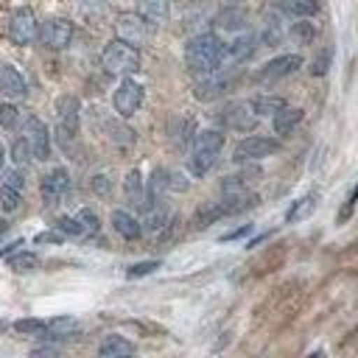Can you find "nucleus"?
I'll list each match as a JSON object with an SVG mask.
<instances>
[{
    "label": "nucleus",
    "instance_id": "nucleus-47",
    "mask_svg": "<svg viewBox=\"0 0 358 358\" xmlns=\"http://www.w3.org/2000/svg\"><path fill=\"white\" fill-rule=\"evenodd\" d=\"M249 232H252V224H243V227H238V229L227 232L221 241H238V238H243V235H249Z\"/></svg>",
    "mask_w": 358,
    "mask_h": 358
},
{
    "label": "nucleus",
    "instance_id": "nucleus-11",
    "mask_svg": "<svg viewBox=\"0 0 358 358\" xmlns=\"http://www.w3.org/2000/svg\"><path fill=\"white\" fill-rule=\"evenodd\" d=\"M70 190V173L64 168H53L45 179H42V199L45 204H59L64 199V193Z\"/></svg>",
    "mask_w": 358,
    "mask_h": 358
},
{
    "label": "nucleus",
    "instance_id": "nucleus-35",
    "mask_svg": "<svg viewBox=\"0 0 358 358\" xmlns=\"http://www.w3.org/2000/svg\"><path fill=\"white\" fill-rule=\"evenodd\" d=\"M8 266H11L14 271H34V268L39 266V257L31 255V252H20V255H14V257L8 260Z\"/></svg>",
    "mask_w": 358,
    "mask_h": 358
},
{
    "label": "nucleus",
    "instance_id": "nucleus-5",
    "mask_svg": "<svg viewBox=\"0 0 358 358\" xmlns=\"http://www.w3.org/2000/svg\"><path fill=\"white\" fill-rule=\"evenodd\" d=\"M280 151V143L277 140H271V137H246V140H241L238 145H235V151H232V159L235 162H252V159H263V157H271V154H277Z\"/></svg>",
    "mask_w": 358,
    "mask_h": 358
},
{
    "label": "nucleus",
    "instance_id": "nucleus-8",
    "mask_svg": "<svg viewBox=\"0 0 358 358\" xmlns=\"http://www.w3.org/2000/svg\"><path fill=\"white\" fill-rule=\"evenodd\" d=\"M112 103H115V112L120 117H131L143 103V87L137 81H131V78H123L120 87L112 95Z\"/></svg>",
    "mask_w": 358,
    "mask_h": 358
},
{
    "label": "nucleus",
    "instance_id": "nucleus-23",
    "mask_svg": "<svg viewBox=\"0 0 358 358\" xmlns=\"http://www.w3.org/2000/svg\"><path fill=\"white\" fill-rule=\"evenodd\" d=\"M255 48H257V39L252 34H243L232 45H227V56H232L235 62H243V59H249L255 53Z\"/></svg>",
    "mask_w": 358,
    "mask_h": 358
},
{
    "label": "nucleus",
    "instance_id": "nucleus-44",
    "mask_svg": "<svg viewBox=\"0 0 358 358\" xmlns=\"http://www.w3.org/2000/svg\"><path fill=\"white\" fill-rule=\"evenodd\" d=\"M3 185L14 187V190H22V187H25V176H22V171H20V168L6 171V182H3Z\"/></svg>",
    "mask_w": 358,
    "mask_h": 358
},
{
    "label": "nucleus",
    "instance_id": "nucleus-14",
    "mask_svg": "<svg viewBox=\"0 0 358 358\" xmlns=\"http://www.w3.org/2000/svg\"><path fill=\"white\" fill-rule=\"evenodd\" d=\"M112 227H115V232H120L126 241H137L140 232H143L140 221H137L131 213H126V210H115V213H112Z\"/></svg>",
    "mask_w": 358,
    "mask_h": 358
},
{
    "label": "nucleus",
    "instance_id": "nucleus-30",
    "mask_svg": "<svg viewBox=\"0 0 358 358\" xmlns=\"http://www.w3.org/2000/svg\"><path fill=\"white\" fill-rule=\"evenodd\" d=\"M288 34L296 45H310L313 36H316V28H313V22H308V17H299V22H294Z\"/></svg>",
    "mask_w": 358,
    "mask_h": 358
},
{
    "label": "nucleus",
    "instance_id": "nucleus-45",
    "mask_svg": "<svg viewBox=\"0 0 358 358\" xmlns=\"http://www.w3.org/2000/svg\"><path fill=\"white\" fill-rule=\"evenodd\" d=\"M327 64H330V50H322L319 59L310 64V73H313V76H324V73H327Z\"/></svg>",
    "mask_w": 358,
    "mask_h": 358
},
{
    "label": "nucleus",
    "instance_id": "nucleus-9",
    "mask_svg": "<svg viewBox=\"0 0 358 358\" xmlns=\"http://www.w3.org/2000/svg\"><path fill=\"white\" fill-rule=\"evenodd\" d=\"M78 115H81V103L73 95H62L56 101V120H59V131L64 140H73L78 134Z\"/></svg>",
    "mask_w": 358,
    "mask_h": 358
},
{
    "label": "nucleus",
    "instance_id": "nucleus-49",
    "mask_svg": "<svg viewBox=\"0 0 358 358\" xmlns=\"http://www.w3.org/2000/svg\"><path fill=\"white\" fill-rule=\"evenodd\" d=\"M3 162H6V148L0 145V171H3Z\"/></svg>",
    "mask_w": 358,
    "mask_h": 358
},
{
    "label": "nucleus",
    "instance_id": "nucleus-6",
    "mask_svg": "<svg viewBox=\"0 0 358 358\" xmlns=\"http://www.w3.org/2000/svg\"><path fill=\"white\" fill-rule=\"evenodd\" d=\"M8 36L14 45H31L34 39H39V22L36 14L31 8H20L14 11L11 22H8Z\"/></svg>",
    "mask_w": 358,
    "mask_h": 358
},
{
    "label": "nucleus",
    "instance_id": "nucleus-21",
    "mask_svg": "<svg viewBox=\"0 0 358 358\" xmlns=\"http://www.w3.org/2000/svg\"><path fill=\"white\" fill-rule=\"evenodd\" d=\"M227 81H221V78H207V81H199L196 87H193V95L199 98V101H213V98H221L224 92H227Z\"/></svg>",
    "mask_w": 358,
    "mask_h": 358
},
{
    "label": "nucleus",
    "instance_id": "nucleus-22",
    "mask_svg": "<svg viewBox=\"0 0 358 358\" xmlns=\"http://www.w3.org/2000/svg\"><path fill=\"white\" fill-rule=\"evenodd\" d=\"M313 210H316V193H308V196H302V199H296V201L291 204V210L285 213V221H288V224H296V221L308 218Z\"/></svg>",
    "mask_w": 358,
    "mask_h": 358
},
{
    "label": "nucleus",
    "instance_id": "nucleus-46",
    "mask_svg": "<svg viewBox=\"0 0 358 358\" xmlns=\"http://www.w3.org/2000/svg\"><path fill=\"white\" fill-rule=\"evenodd\" d=\"M62 238H64L62 229H56V232H39V235H36V243H59Z\"/></svg>",
    "mask_w": 358,
    "mask_h": 358
},
{
    "label": "nucleus",
    "instance_id": "nucleus-41",
    "mask_svg": "<svg viewBox=\"0 0 358 358\" xmlns=\"http://www.w3.org/2000/svg\"><path fill=\"white\" fill-rule=\"evenodd\" d=\"M355 201H358V185H355V190L347 196V201L341 204V210H338V215H336V221H338V224H344V221L352 215V210H355Z\"/></svg>",
    "mask_w": 358,
    "mask_h": 358
},
{
    "label": "nucleus",
    "instance_id": "nucleus-32",
    "mask_svg": "<svg viewBox=\"0 0 358 358\" xmlns=\"http://www.w3.org/2000/svg\"><path fill=\"white\" fill-rule=\"evenodd\" d=\"M109 129V140L117 143V145H131L134 143V129L123 126V123H106Z\"/></svg>",
    "mask_w": 358,
    "mask_h": 358
},
{
    "label": "nucleus",
    "instance_id": "nucleus-33",
    "mask_svg": "<svg viewBox=\"0 0 358 358\" xmlns=\"http://www.w3.org/2000/svg\"><path fill=\"white\" fill-rule=\"evenodd\" d=\"M56 229H62L64 235H73V238H84L87 235V229H84V224L78 221V215H62L59 221H56Z\"/></svg>",
    "mask_w": 358,
    "mask_h": 358
},
{
    "label": "nucleus",
    "instance_id": "nucleus-40",
    "mask_svg": "<svg viewBox=\"0 0 358 358\" xmlns=\"http://www.w3.org/2000/svg\"><path fill=\"white\" fill-rule=\"evenodd\" d=\"M190 187V182L185 179V173H179V171H168V190L171 193H185Z\"/></svg>",
    "mask_w": 358,
    "mask_h": 358
},
{
    "label": "nucleus",
    "instance_id": "nucleus-20",
    "mask_svg": "<svg viewBox=\"0 0 358 358\" xmlns=\"http://www.w3.org/2000/svg\"><path fill=\"white\" fill-rule=\"evenodd\" d=\"M215 159H218V154L215 151H190V157H187V171L193 173V176H204L213 165H215Z\"/></svg>",
    "mask_w": 358,
    "mask_h": 358
},
{
    "label": "nucleus",
    "instance_id": "nucleus-24",
    "mask_svg": "<svg viewBox=\"0 0 358 358\" xmlns=\"http://www.w3.org/2000/svg\"><path fill=\"white\" fill-rule=\"evenodd\" d=\"M221 145H224V134L221 131H215V129H204V131H199L196 137H193V148L196 151H221Z\"/></svg>",
    "mask_w": 358,
    "mask_h": 358
},
{
    "label": "nucleus",
    "instance_id": "nucleus-18",
    "mask_svg": "<svg viewBox=\"0 0 358 358\" xmlns=\"http://www.w3.org/2000/svg\"><path fill=\"white\" fill-rule=\"evenodd\" d=\"M0 92L8 98L25 95V78L14 67H0Z\"/></svg>",
    "mask_w": 358,
    "mask_h": 358
},
{
    "label": "nucleus",
    "instance_id": "nucleus-28",
    "mask_svg": "<svg viewBox=\"0 0 358 358\" xmlns=\"http://www.w3.org/2000/svg\"><path fill=\"white\" fill-rule=\"evenodd\" d=\"M255 106V112L263 117V115H277L282 106H285V98H277V95H257L249 101Z\"/></svg>",
    "mask_w": 358,
    "mask_h": 358
},
{
    "label": "nucleus",
    "instance_id": "nucleus-2",
    "mask_svg": "<svg viewBox=\"0 0 358 358\" xmlns=\"http://www.w3.org/2000/svg\"><path fill=\"white\" fill-rule=\"evenodd\" d=\"M101 67L112 76H129L140 70V50L123 39H112L101 53Z\"/></svg>",
    "mask_w": 358,
    "mask_h": 358
},
{
    "label": "nucleus",
    "instance_id": "nucleus-50",
    "mask_svg": "<svg viewBox=\"0 0 358 358\" xmlns=\"http://www.w3.org/2000/svg\"><path fill=\"white\" fill-rule=\"evenodd\" d=\"M0 232H6V221L3 218H0Z\"/></svg>",
    "mask_w": 358,
    "mask_h": 358
},
{
    "label": "nucleus",
    "instance_id": "nucleus-7",
    "mask_svg": "<svg viewBox=\"0 0 358 358\" xmlns=\"http://www.w3.org/2000/svg\"><path fill=\"white\" fill-rule=\"evenodd\" d=\"M70 39H73V22L64 20V17H53V20H48V22L39 28V42H42L45 48H50V50L67 48Z\"/></svg>",
    "mask_w": 358,
    "mask_h": 358
},
{
    "label": "nucleus",
    "instance_id": "nucleus-1",
    "mask_svg": "<svg viewBox=\"0 0 358 358\" xmlns=\"http://www.w3.org/2000/svg\"><path fill=\"white\" fill-rule=\"evenodd\" d=\"M224 56H227V45L218 39V34H199L185 45V64L196 76L215 73Z\"/></svg>",
    "mask_w": 358,
    "mask_h": 358
},
{
    "label": "nucleus",
    "instance_id": "nucleus-34",
    "mask_svg": "<svg viewBox=\"0 0 358 358\" xmlns=\"http://www.w3.org/2000/svg\"><path fill=\"white\" fill-rule=\"evenodd\" d=\"M280 39H282V22H280L274 14H268V20H266V31H263V42H266L268 48H274Z\"/></svg>",
    "mask_w": 358,
    "mask_h": 358
},
{
    "label": "nucleus",
    "instance_id": "nucleus-42",
    "mask_svg": "<svg viewBox=\"0 0 358 358\" xmlns=\"http://www.w3.org/2000/svg\"><path fill=\"white\" fill-rule=\"evenodd\" d=\"M78 221L84 224V229H87V235H95L98 232V215L92 213V210H78Z\"/></svg>",
    "mask_w": 358,
    "mask_h": 358
},
{
    "label": "nucleus",
    "instance_id": "nucleus-27",
    "mask_svg": "<svg viewBox=\"0 0 358 358\" xmlns=\"http://www.w3.org/2000/svg\"><path fill=\"white\" fill-rule=\"evenodd\" d=\"M280 11H285L291 17H313V14H319V3L316 0H285V3H280Z\"/></svg>",
    "mask_w": 358,
    "mask_h": 358
},
{
    "label": "nucleus",
    "instance_id": "nucleus-3",
    "mask_svg": "<svg viewBox=\"0 0 358 358\" xmlns=\"http://www.w3.org/2000/svg\"><path fill=\"white\" fill-rule=\"evenodd\" d=\"M115 34H117V39H123V42L140 48V45H145V42L151 39L154 22H151L145 14H140V11H123V14H117V20H115Z\"/></svg>",
    "mask_w": 358,
    "mask_h": 358
},
{
    "label": "nucleus",
    "instance_id": "nucleus-39",
    "mask_svg": "<svg viewBox=\"0 0 358 358\" xmlns=\"http://www.w3.org/2000/svg\"><path fill=\"white\" fill-rule=\"evenodd\" d=\"M157 268H159V260H143V263L129 266L126 274H129V277H145V274H151V271H157Z\"/></svg>",
    "mask_w": 358,
    "mask_h": 358
},
{
    "label": "nucleus",
    "instance_id": "nucleus-43",
    "mask_svg": "<svg viewBox=\"0 0 358 358\" xmlns=\"http://www.w3.org/2000/svg\"><path fill=\"white\" fill-rule=\"evenodd\" d=\"M92 190H95L98 196H109V193H112V179H109L106 173L92 176Z\"/></svg>",
    "mask_w": 358,
    "mask_h": 358
},
{
    "label": "nucleus",
    "instance_id": "nucleus-38",
    "mask_svg": "<svg viewBox=\"0 0 358 358\" xmlns=\"http://www.w3.org/2000/svg\"><path fill=\"white\" fill-rule=\"evenodd\" d=\"M20 120V109L14 103H0V126L3 129H14Z\"/></svg>",
    "mask_w": 358,
    "mask_h": 358
},
{
    "label": "nucleus",
    "instance_id": "nucleus-16",
    "mask_svg": "<svg viewBox=\"0 0 358 358\" xmlns=\"http://www.w3.org/2000/svg\"><path fill=\"white\" fill-rule=\"evenodd\" d=\"M168 221H171V213H168V207L157 199V201H151L148 207H145V218H143V227L148 229V232H159V229H165L168 227Z\"/></svg>",
    "mask_w": 358,
    "mask_h": 358
},
{
    "label": "nucleus",
    "instance_id": "nucleus-36",
    "mask_svg": "<svg viewBox=\"0 0 358 358\" xmlns=\"http://www.w3.org/2000/svg\"><path fill=\"white\" fill-rule=\"evenodd\" d=\"M45 322L42 319H17L14 322V330L17 333H22V336H39V333H45Z\"/></svg>",
    "mask_w": 358,
    "mask_h": 358
},
{
    "label": "nucleus",
    "instance_id": "nucleus-19",
    "mask_svg": "<svg viewBox=\"0 0 358 358\" xmlns=\"http://www.w3.org/2000/svg\"><path fill=\"white\" fill-rule=\"evenodd\" d=\"M131 352H134V344L126 341L123 336H106L98 347L101 358H120V355H131Z\"/></svg>",
    "mask_w": 358,
    "mask_h": 358
},
{
    "label": "nucleus",
    "instance_id": "nucleus-4",
    "mask_svg": "<svg viewBox=\"0 0 358 358\" xmlns=\"http://www.w3.org/2000/svg\"><path fill=\"white\" fill-rule=\"evenodd\" d=\"M257 120H260V115H257L255 106L246 103V101H232V103H227L224 112H221V123H224L227 129H232V131H252V129L257 126Z\"/></svg>",
    "mask_w": 358,
    "mask_h": 358
},
{
    "label": "nucleus",
    "instance_id": "nucleus-13",
    "mask_svg": "<svg viewBox=\"0 0 358 358\" xmlns=\"http://www.w3.org/2000/svg\"><path fill=\"white\" fill-rule=\"evenodd\" d=\"M246 22H249V11H246L243 6L224 8V11H218V17H215V25L224 28V31H243Z\"/></svg>",
    "mask_w": 358,
    "mask_h": 358
},
{
    "label": "nucleus",
    "instance_id": "nucleus-31",
    "mask_svg": "<svg viewBox=\"0 0 358 358\" xmlns=\"http://www.w3.org/2000/svg\"><path fill=\"white\" fill-rule=\"evenodd\" d=\"M11 159H14L17 165H28V162L34 159V148H31L28 137H17V140L11 143Z\"/></svg>",
    "mask_w": 358,
    "mask_h": 358
},
{
    "label": "nucleus",
    "instance_id": "nucleus-26",
    "mask_svg": "<svg viewBox=\"0 0 358 358\" xmlns=\"http://www.w3.org/2000/svg\"><path fill=\"white\" fill-rule=\"evenodd\" d=\"M76 330H78V322L70 319V316H59V319L48 322V327H45L48 338H67V336H73Z\"/></svg>",
    "mask_w": 358,
    "mask_h": 358
},
{
    "label": "nucleus",
    "instance_id": "nucleus-29",
    "mask_svg": "<svg viewBox=\"0 0 358 358\" xmlns=\"http://www.w3.org/2000/svg\"><path fill=\"white\" fill-rule=\"evenodd\" d=\"M168 11H171V3L168 0H140V14H145L151 22L165 20Z\"/></svg>",
    "mask_w": 358,
    "mask_h": 358
},
{
    "label": "nucleus",
    "instance_id": "nucleus-10",
    "mask_svg": "<svg viewBox=\"0 0 358 358\" xmlns=\"http://www.w3.org/2000/svg\"><path fill=\"white\" fill-rule=\"evenodd\" d=\"M299 67H302V56H296V53H285V56H277V59H271L268 64H263V67L257 70V81L271 84V81H280V78L296 73Z\"/></svg>",
    "mask_w": 358,
    "mask_h": 358
},
{
    "label": "nucleus",
    "instance_id": "nucleus-12",
    "mask_svg": "<svg viewBox=\"0 0 358 358\" xmlns=\"http://www.w3.org/2000/svg\"><path fill=\"white\" fill-rule=\"evenodd\" d=\"M25 137L34 148V157L36 159H48L50 154V134H48V126L39 120V117H28L25 120Z\"/></svg>",
    "mask_w": 358,
    "mask_h": 358
},
{
    "label": "nucleus",
    "instance_id": "nucleus-17",
    "mask_svg": "<svg viewBox=\"0 0 358 358\" xmlns=\"http://www.w3.org/2000/svg\"><path fill=\"white\" fill-rule=\"evenodd\" d=\"M123 193H126V201L134 204V207H143L145 210V193H143V176L140 171H129L126 179H123Z\"/></svg>",
    "mask_w": 358,
    "mask_h": 358
},
{
    "label": "nucleus",
    "instance_id": "nucleus-48",
    "mask_svg": "<svg viewBox=\"0 0 358 358\" xmlns=\"http://www.w3.org/2000/svg\"><path fill=\"white\" fill-rule=\"evenodd\" d=\"M344 255H358V241H352V243H350V249H347Z\"/></svg>",
    "mask_w": 358,
    "mask_h": 358
},
{
    "label": "nucleus",
    "instance_id": "nucleus-51",
    "mask_svg": "<svg viewBox=\"0 0 358 358\" xmlns=\"http://www.w3.org/2000/svg\"><path fill=\"white\" fill-rule=\"evenodd\" d=\"M0 330H6V322H3V319H0Z\"/></svg>",
    "mask_w": 358,
    "mask_h": 358
},
{
    "label": "nucleus",
    "instance_id": "nucleus-37",
    "mask_svg": "<svg viewBox=\"0 0 358 358\" xmlns=\"http://www.w3.org/2000/svg\"><path fill=\"white\" fill-rule=\"evenodd\" d=\"M0 207H3V210H8V213H14V210L20 207V190H14V187L3 185V187H0Z\"/></svg>",
    "mask_w": 358,
    "mask_h": 358
},
{
    "label": "nucleus",
    "instance_id": "nucleus-25",
    "mask_svg": "<svg viewBox=\"0 0 358 358\" xmlns=\"http://www.w3.org/2000/svg\"><path fill=\"white\" fill-rule=\"evenodd\" d=\"M227 213H224V204L221 201H215V204H207V207H201L196 215H193V224H196V229H207L210 224H215V221H221Z\"/></svg>",
    "mask_w": 358,
    "mask_h": 358
},
{
    "label": "nucleus",
    "instance_id": "nucleus-15",
    "mask_svg": "<svg viewBox=\"0 0 358 358\" xmlns=\"http://www.w3.org/2000/svg\"><path fill=\"white\" fill-rule=\"evenodd\" d=\"M302 117H305V109H299V106H282L274 115V131L277 134H291L299 126Z\"/></svg>",
    "mask_w": 358,
    "mask_h": 358
}]
</instances>
